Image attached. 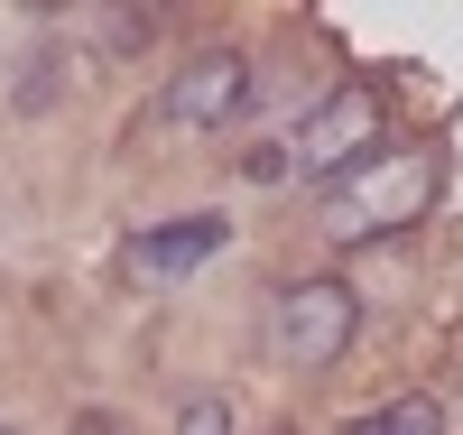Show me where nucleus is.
Segmentation results:
<instances>
[{"label": "nucleus", "instance_id": "obj_1", "mask_svg": "<svg viewBox=\"0 0 463 435\" xmlns=\"http://www.w3.org/2000/svg\"><path fill=\"white\" fill-rule=\"evenodd\" d=\"M269 334H279V362L288 371H334L343 352H353V334H362V306H353L343 279H297V288H279Z\"/></svg>", "mask_w": 463, "mask_h": 435}, {"label": "nucleus", "instance_id": "obj_2", "mask_svg": "<svg viewBox=\"0 0 463 435\" xmlns=\"http://www.w3.org/2000/svg\"><path fill=\"white\" fill-rule=\"evenodd\" d=\"M427 194H436V157L417 148V157H399V167H371V176H353L334 194V232H390V222H417L427 213Z\"/></svg>", "mask_w": 463, "mask_h": 435}, {"label": "nucleus", "instance_id": "obj_3", "mask_svg": "<svg viewBox=\"0 0 463 435\" xmlns=\"http://www.w3.org/2000/svg\"><path fill=\"white\" fill-rule=\"evenodd\" d=\"M380 139H390V102H380L371 84H343V93L316 111V121L297 130V148H306V167H316V176H343V167H362V157H371Z\"/></svg>", "mask_w": 463, "mask_h": 435}, {"label": "nucleus", "instance_id": "obj_4", "mask_svg": "<svg viewBox=\"0 0 463 435\" xmlns=\"http://www.w3.org/2000/svg\"><path fill=\"white\" fill-rule=\"evenodd\" d=\"M241 102H250V56H241V47H195V56L167 74V93H158V111L185 121V130H213V121H232Z\"/></svg>", "mask_w": 463, "mask_h": 435}, {"label": "nucleus", "instance_id": "obj_5", "mask_svg": "<svg viewBox=\"0 0 463 435\" xmlns=\"http://www.w3.org/2000/svg\"><path fill=\"white\" fill-rule=\"evenodd\" d=\"M213 251H222V213H185V222H158V232L130 241V260L148 279H185V269H204Z\"/></svg>", "mask_w": 463, "mask_h": 435}, {"label": "nucleus", "instance_id": "obj_6", "mask_svg": "<svg viewBox=\"0 0 463 435\" xmlns=\"http://www.w3.org/2000/svg\"><path fill=\"white\" fill-rule=\"evenodd\" d=\"M353 435H445V417H436V399H390V408L353 417Z\"/></svg>", "mask_w": 463, "mask_h": 435}, {"label": "nucleus", "instance_id": "obj_7", "mask_svg": "<svg viewBox=\"0 0 463 435\" xmlns=\"http://www.w3.org/2000/svg\"><path fill=\"white\" fill-rule=\"evenodd\" d=\"M93 28H102L111 56H139L148 37H158V10H93Z\"/></svg>", "mask_w": 463, "mask_h": 435}, {"label": "nucleus", "instance_id": "obj_8", "mask_svg": "<svg viewBox=\"0 0 463 435\" xmlns=\"http://www.w3.org/2000/svg\"><path fill=\"white\" fill-rule=\"evenodd\" d=\"M176 435H232V399H185V417H176Z\"/></svg>", "mask_w": 463, "mask_h": 435}, {"label": "nucleus", "instance_id": "obj_9", "mask_svg": "<svg viewBox=\"0 0 463 435\" xmlns=\"http://www.w3.org/2000/svg\"><path fill=\"white\" fill-rule=\"evenodd\" d=\"M0 435H10V426H0Z\"/></svg>", "mask_w": 463, "mask_h": 435}]
</instances>
